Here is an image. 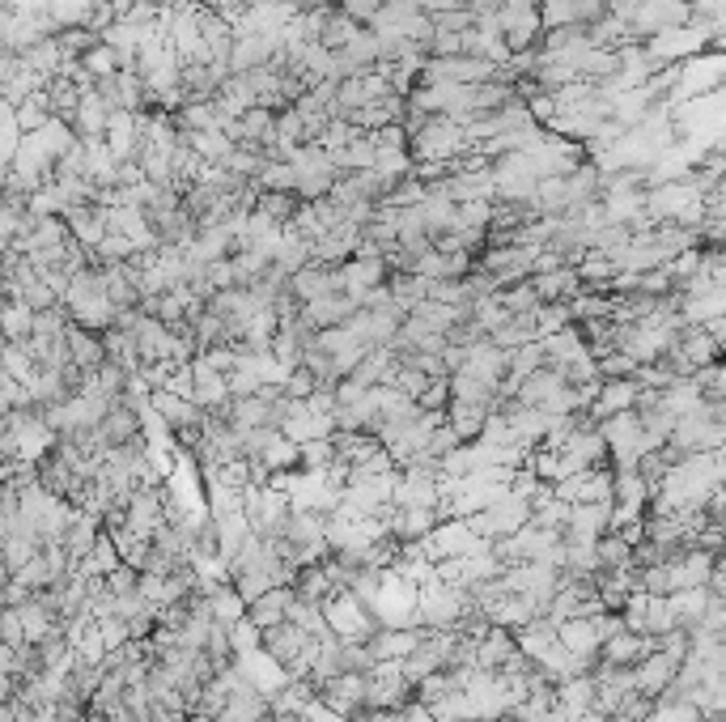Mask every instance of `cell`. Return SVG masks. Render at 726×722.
Instances as JSON below:
<instances>
[{"mask_svg": "<svg viewBox=\"0 0 726 722\" xmlns=\"http://www.w3.org/2000/svg\"><path fill=\"white\" fill-rule=\"evenodd\" d=\"M476 612V599L468 586H455V582H425L421 586V599H417V625L425 629H455L459 621H468Z\"/></svg>", "mask_w": 726, "mask_h": 722, "instance_id": "obj_1", "label": "cell"}, {"mask_svg": "<svg viewBox=\"0 0 726 722\" xmlns=\"http://www.w3.org/2000/svg\"><path fill=\"white\" fill-rule=\"evenodd\" d=\"M242 510H246V523L259 540H281L293 519V497L277 484H251Z\"/></svg>", "mask_w": 726, "mask_h": 722, "instance_id": "obj_2", "label": "cell"}, {"mask_svg": "<svg viewBox=\"0 0 726 722\" xmlns=\"http://www.w3.org/2000/svg\"><path fill=\"white\" fill-rule=\"evenodd\" d=\"M417 701V684L404 675V663H374L366 672V706L370 710H404Z\"/></svg>", "mask_w": 726, "mask_h": 722, "instance_id": "obj_3", "label": "cell"}, {"mask_svg": "<svg viewBox=\"0 0 726 722\" xmlns=\"http://www.w3.org/2000/svg\"><path fill=\"white\" fill-rule=\"evenodd\" d=\"M535 519V502H527V497H519L514 489L501 497V502H493L488 510H481L476 519H472V528H476V535L481 540H501V535H514V531H523L527 523Z\"/></svg>", "mask_w": 726, "mask_h": 722, "instance_id": "obj_4", "label": "cell"}, {"mask_svg": "<svg viewBox=\"0 0 726 722\" xmlns=\"http://www.w3.org/2000/svg\"><path fill=\"white\" fill-rule=\"evenodd\" d=\"M552 493L570 506H586V502H616V468H582L574 477L552 484Z\"/></svg>", "mask_w": 726, "mask_h": 722, "instance_id": "obj_5", "label": "cell"}, {"mask_svg": "<svg viewBox=\"0 0 726 722\" xmlns=\"http://www.w3.org/2000/svg\"><path fill=\"white\" fill-rule=\"evenodd\" d=\"M319 701L348 722L357 710H366V672H340L328 684H319Z\"/></svg>", "mask_w": 726, "mask_h": 722, "instance_id": "obj_6", "label": "cell"}, {"mask_svg": "<svg viewBox=\"0 0 726 722\" xmlns=\"http://www.w3.org/2000/svg\"><path fill=\"white\" fill-rule=\"evenodd\" d=\"M315 642H319L315 633H306L302 625L285 621V625H277V629H268V633H264V655H268L277 668H290V663H297V659H302Z\"/></svg>", "mask_w": 726, "mask_h": 722, "instance_id": "obj_7", "label": "cell"}, {"mask_svg": "<svg viewBox=\"0 0 726 722\" xmlns=\"http://www.w3.org/2000/svg\"><path fill=\"white\" fill-rule=\"evenodd\" d=\"M679 668H684V659L679 655H672V650H654L646 663H637L633 668V675H637V693H646V697H663L672 684H676Z\"/></svg>", "mask_w": 726, "mask_h": 722, "instance_id": "obj_8", "label": "cell"}, {"mask_svg": "<svg viewBox=\"0 0 726 722\" xmlns=\"http://www.w3.org/2000/svg\"><path fill=\"white\" fill-rule=\"evenodd\" d=\"M654 650H659V637H654V633H629V629H625L621 637L603 642L599 663H608V668H637V663H646Z\"/></svg>", "mask_w": 726, "mask_h": 722, "instance_id": "obj_9", "label": "cell"}, {"mask_svg": "<svg viewBox=\"0 0 726 722\" xmlns=\"http://www.w3.org/2000/svg\"><path fill=\"white\" fill-rule=\"evenodd\" d=\"M357 297L353 293H328V297H315L302 306V319L315 328V332H328V328H344L353 315H357Z\"/></svg>", "mask_w": 726, "mask_h": 722, "instance_id": "obj_10", "label": "cell"}, {"mask_svg": "<svg viewBox=\"0 0 726 722\" xmlns=\"http://www.w3.org/2000/svg\"><path fill=\"white\" fill-rule=\"evenodd\" d=\"M612 528H616V502H586L574 506L565 540H603Z\"/></svg>", "mask_w": 726, "mask_h": 722, "instance_id": "obj_11", "label": "cell"}, {"mask_svg": "<svg viewBox=\"0 0 726 722\" xmlns=\"http://www.w3.org/2000/svg\"><path fill=\"white\" fill-rule=\"evenodd\" d=\"M102 442H106V451H115V446H132L137 438H145V417L141 413H132L128 404H111V413L102 417Z\"/></svg>", "mask_w": 726, "mask_h": 722, "instance_id": "obj_12", "label": "cell"}, {"mask_svg": "<svg viewBox=\"0 0 726 722\" xmlns=\"http://www.w3.org/2000/svg\"><path fill=\"white\" fill-rule=\"evenodd\" d=\"M523 646H519V633L514 629H488V637L481 642L476 650V672H501L510 659H519Z\"/></svg>", "mask_w": 726, "mask_h": 722, "instance_id": "obj_13", "label": "cell"}, {"mask_svg": "<svg viewBox=\"0 0 726 722\" xmlns=\"http://www.w3.org/2000/svg\"><path fill=\"white\" fill-rule=\"evenodd\" d=\"M544 353H548V366H552V370H561V375H565L570 366H582V362H590V357H595V353H590V344H586V337L578 332V324L544 340Z\"/></svg>", "mask_w": 726, "mask_h": 722, "instance_id": "obj_14", "label": "cell"}, {"mask_svg": "<svg viewBox=\"0 0 726 722\" xmlns=\"http://www.w3.org/2000/svg\"><path fill=\"white\" fill-rule=\"evenodd\" d=\"M290 604H293V586H277V591H268V595H259V599L246 604V621L259 629V633H268V629L290 621Z\"/></svg>", "mask_w": 726, "mask_h": 722, "instance_id": "obj_15", "label": "cell"}, {"mask_svg": "<svg viewBox=\"0 0 726 722\" xmlns=\"http://www.w3.org/2000/svg\"><path fill=\"white\" fill-rule=\"evenodd\" d=\"M637 395H641V383H637V379H603L590 417H595V421H608V417H616V413H629V408H637Z\"/></svg>", "mask_w": 726, "mask_h": 722, "instance_id": "obj_16", "label": "cell"}, {"mask_svg": "<svg viewBox=\"0 0 726 722\" xmlns=\"http://www.w3.org/2000/svg\"><path fill=\"white\" fill-rule=\"evenodd\" d=\"M565 387L570 383H565V375H561V370L544 366V370H535L532 379L519 387V395H514V400H519V408H548V404L565 391Z\"/></svg>", "mask_w": 726, "mask_h": 722, "instance_id": "obj_17", "label": "cell"}, {"mask_svg": "<svg viewBox=\"0 0 726 722\" xmlns=\"http://www.w3.org/2000/svg\"><path fill=\"white\" fill-rule=\"evenodd\" d=\"M484 617H488V625H497V629H523V625H532L535 617H544V612H539V604H535V599H527V595H514V591H510V595H501V599H497Z\"/></svg>", "mask_w": 726, "mask_h": 722, "instance_id": "obj_18", "label": "cell"}, {"mask_svg": "<svg viewBox=\"0 0 726 722\" xmlns=\"http://www.w3.org/2000/svg\"><path fill=\"white\" fill-rule=\"evenodd\" d=\"M561 646L574 650L586 663H599L603 637H599V629H595V617H574V621H565V625H561Z\"/></svg>", "mask_w": 726, "mask_h": 722, "instance_id": "obj_19", "label": "cell"}, {"mask_svg": "<svg viewBox=\"0 0 726 722\" xmlns=\"http://www.w3.org/2000/svg\"><path fill=\"white\" fill-rule=\"evenodd\" d=\"M488 417H493V408L488 404H472V400H450V408H446V421L459 430L463 442H476L488 426Z\"/></svg>", "mask_w": 726, "mask_h": 722, "instance_id": "obj_20", "label": "cell"}, {"mask_svg": "<svg viewBox=\"0 0 726 722\" xmlns=\"http://www.w3.org/2000/svg\"><path fill=\"white\" fill-rule=\"evenodd\" d=\"M102 531H106V523H102L98 515H86V510L77 515V523H73V528H68V535H64V548H68V557H73L77 566H81L90 553H94V544L102 540Z\"/></svg>", "mask_w": 726, "mask_h": 722, "instance_id": "obj_21", "label": "cell"}, {"mask_svg": "<svg viewBox=\"0 0 726 722\" xmlns=\"http://www.w3.org/2000/svg\"><path fill=\"white\" fill-rule=\"evenodd\" d=\"M557 701H561V710L574 722H578L582 714H590V710H595V675L582 672L574 675V680H565V684L557 688Z\"/></svg>", "mask_w": 726, "mask_h": 722, "instance_id": "obj_22", "label": "cell"}, {"mask_svg": "<svg viewBox=\"0 0 726 722\" xmlns=\"http://www.w3.org/2000/svg\"><path fill=\"white\" fill-rule=\"evenodd\" d=\"M68 349H73V362L81 366V370H98V366H106L111 357H106V340L90 332V328H68Z\"/></svg>", "mask_w": 726, "mask_h": 722, "instance_id": "obj_23", "label": "cell"}, {"mask_svg": "<svg viewBox=\"0 0 726 722\" xmlns=\"http://www.w3.org/2000/svg\"><path fill=\"white\" fill-rule=\"evenodd\" d=\"M633 553H637L633 540H625L621 531H608L599 540V570H633Z\"/></svg>", "mask_w": 726, "mask_h": 722, "instance_id": "obj_24", "label": "cell"}, {"mask_svg": "<svg viewBox=\"0 0 726 722\" xmlns=\"http://www.w3.org/2000/svg\"><path fill=\"white\" fill-rule=\"evenodd\" d=\"M340 464L336 438H315L302 446V472H328Z\"/></svg>", "mask_w": 726, "mask_h": 722, "instance_id": "obj_25", "label": "cell"}, {"mask_svg": "<svg viewBox=\"0 0 726 722\" xmlns=\"http://www.w3.org/2000/svg\"><path fill=\"white\" fill-rule=\"evenodd\" d=\"M646 722H705V710H701L697 701H688V697H676V701L659 697L654 714H650Z\"/></svg>", "mask_w": 726, "mask_h": 722, "instance_id": "obj_26", "label": "cell"}, {"mask_svg": "<svg viewBox=\"0 0 726 722\" xmlns=\"http://www.w3.org/2000/svg\"><path fill=\"white\" fill-rule=\"evenodd\" d=\"M497 297L506 302V311H510V315H535V311L544 306V297H539V289H535L532 281H519V286L501 289Z\"/></svg>", "mask_w": 726, "mask_h": 722, "instance_id": "obj_27", "label": "cell"}, {"mask_svg": "<svg viewBox=\"0 0 726 722\" xmlns=\"http://www.w3.org/2000/svg\"><path fill=\"white\" fill-rule=\"evenodd\" d=\"M35 337V311L26 302H4V340Z\"/></svg>", "mask_w": 726, "mask_h": 722, "instance_id": "obj_28", "label": "cell"}, {"mask_svg": "<svg viewBox=\"0 0 726 722\" xmlns=\"http://www.w3.org/2000/svg\"><path fill=\"white\" fill-rule=\"evenodd\" d=\"M17 582H22L26 591H35V595H39V591H48L51 582H55V570H51L48 553H39L30 566H22V570H17Z\"/></svg>", "mask_w": 726, "mask_h": 722, "instance_id": "obj_29", "label": "cell"}, {"mask_svg": "<svg viewBox=\"0 0 726 722\" xmlns=\"http://www.w3.org/2000/svg\"><path fill=\"white\" fill-rule=\"evenodd\" d=\"M637 370H641V362H633L625 349L599 357V375H603V379H637Z\"/></svg>", "mask_w": 726, "mask_h": 722, "instance_id": "obj_30", "label": "cell"}, {"mask_svg": "<svg viewBox=\"0 0 726 722\" xmlns=\"http://www.w3.org/2000/svg\"><path fill=\"white\" fill-rule=\"evenodd\" d=\"M285 395H290V400H310V395H315V391H319V375H315V370H306V366H297V370H290V375H285Z\"/></svg>", "mask_w": 726, "mask_h": 722, "instance_id": "obj_31", "label": "cell"}, {"mask_svg": "<svg viewBox=\"0 0 726 722\" xmlns=\"http://www.w3.org/2000/svg\"><path fill=\"white\" fill-rule=\"evenodd\" d=\"M336 9L348 17V22H357V26H374V17H379V9H383V0H336Z\"/></svg>", "mask_w": 726, "mask_h": 722, "instance_id": "obj_32", "label": "cell"}, {"mask_svg": "<svg viewBox=\"0 0 726 722\" xmlns=\"http://www.w3.org/2000/svg\"><path fill=\"white\" fill-rule=\"evenodd\" d=\"M450 400H455V395H450V379H434V383L417 395V404H421L425 413H446Z\"/></svg>", "mask_w": 726, "mask_h": 722, "instance_id": "obj_33", "label": "cell"}, {"mask_svg": "<svg viewBox=\"0 0 726 722\" xmlns=\"http://www.w3.org/2000/svg\"><path fill=\"white\" fill-rule=\"evenodd\" d=\"M0 642H4V646H30V637H26V625H22V612H17V608H4V617H0Z\"/></svg>", "mask_w": 726, "mask_h": 722, "instance_id": "obj_34", "label": "cell"}, {"mask_svg": "<svg viewBox=\"0 0 726 722\" xmlns=\"http://www.w3.org/2000/svg\"><path fill=\"white\" fill-rule=\"evenodd\" d=\"M348 722H387V710H370V706H366V710H357Z\"/></svg>", "mask_w": 726, "mask_h": 722, "instance_id": "obj_35", "label": "cell"}, {"mask_svg": "<svg viewBox=\"0 0 726 722\" xmlns=\"http://www.w3.org/2000/svg\"><path fill=\"white\" fill-rule=\"evenodd\" d=\"M616 722H621V719H616Z\"/></svg>", "mask_w": 726, "mask_h": 722, "instance_id": "obj_36", "label": "cell"}]
</instances>
